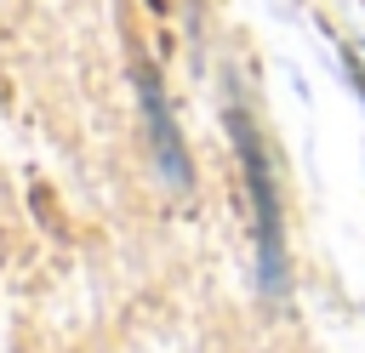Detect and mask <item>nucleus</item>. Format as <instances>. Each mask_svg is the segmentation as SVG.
Listing matches in <instances>:
<instances>
[{"label": "nucleus", "instance_id": "1", "mask_svg": "<svg viewBox=\"0 0 365 353\" xmlns=\"http://www.w3.org/2000/svg\"><path fill=\"white\" fill-rule=\"evenodd\" d=\"M228 137L240 148V165H245V188H251V233H257V285L268 302H285L291 290V262H285V216H279V188H274V165H268V148L251 125L245 108L228 114Z\"/></svg>", "mask_w": 365, "mask_h": 353}, {"label": "nucleus", "instance_id": "2", "mask_svg": "<svg viewBox=\"0 0 365 353\" xmlns=\"http://www.w3.org/2000/svg\"><path fill=\"white\" fill-rule=\"evenodd\" d=\"M137 108H143V131H148V148H154V165L171 188H188V148H182V131L171 120V97L160 85V74L143 63L137 68Z\"/></svg>", "mask_w": 365, "mask_h": 353}]
</instances>
